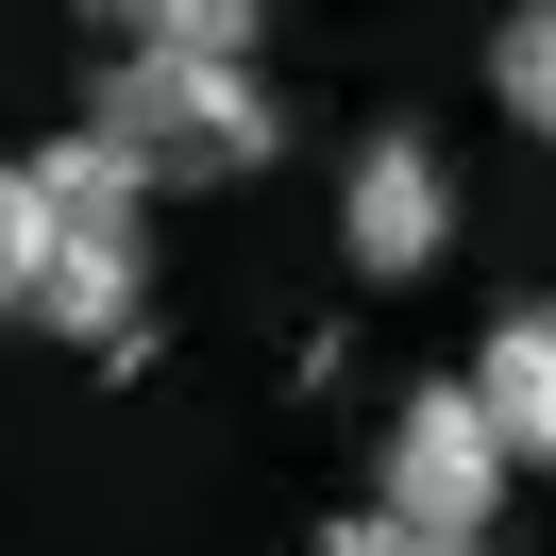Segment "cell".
Segmentation results:
<instances>
[{
    "label": "cell",
    "instance_id": "6da1fadb",
    "mask_svg": "<svg viewBox=\"0 0 556 556\" xmlns=\"http://www.w3.org/2000/svg\"><path fill=\"white\" fill-rule=\"evenodd\" d=\"M68 136H102L136 186H253L287 152V102L237 68V51H136V35H118V68L85 85Z\"/></svg>",
    "mask_w": 556,
    "mask_h": 556
},
{
    "label": "cell",
    "instance_id": "7a4b0ae2",
    "mask_svg": "<svg viewBox=\"0 0 556 556\" xmlns=\"http://www.w3.org/2000/svg\"><path fill=\"white\" fill-rule=\"evenodd\" d=\"M35 203H51L35 320H51L68 354H136V320H152V186L118 169L102 136H51V152H35Z\"/></svg>",
    "mask_w": 556,
    "mask_h": 556
},
{
    "label": "cell",
    "instance_id": "3957f363",
    "mask_svg": "<svg viewBox=\"0 0 556 556\" xmlns=\"http://www.w3.org/2000/svg\"><path fill=\"white\" fill-rule=\"evenodd\" d=\"M371 522H405V540H455V556H489V522H506V439H489L472 371H439V388H405V405H388V455H371Z\"/></svg>",
    "mask_w": 556,
    "mask_h": 556
},
{
    "label": "cell",
    "instance_id": "277c9868",
    "mask_svg": "<svg viewBox=\"0 0 556 556\" xmlns=\"http://www.w3.org/2000/svg\"><path fill=\"white\" fill-rule=\"evenodd\" d=\"M338 253L371 287H421L455 253V169H439V136H405V118H371L354 136V169H338Z\"/></svg>",
    "mask_w": 556,
    "mask_h": 556
},
{
    "label": "cell",
    "instance_id": "5b68a950",
    "mask_svg": "<svg viewBox=\"0 0 556 556\" xmlns=\"http://www.w3.org/2000/svg\"><path fill=\"white\" fill-rule=\"evenodd\" d=\"M472 405H489V439H506V455H540V472H556V304H506V320H489Z\"/></svg>",
    "mask_w": 556,
    "mask_h": 556
},
{
    "label": "cell",
    "instance_id": "8992f818",
    "mask_svg": "<svg viewBox=\"0 0 556 556\" xmlns=\"http://www.w3.org/2000/svg\"><path fill=\"white\" fill-rule=\"evenodd\" d=\"M489 102H506V118H522V136H540V152H556V0H522L506 35H489Z\"/></svg>",
    "mask_w": 556,
    "mask_h": 556
},
{
    "label": "cell",
    "instance_id": "52a82bcc",
    "mask_svg": "<svg viewBox=\"0 0 556 556\" xmlns=\"http://www.w3.org/2000/svg\"><path fill=\"white\" fill-rule=\"evenodd\" d=\"M35 270H51V203H35V152H0V320H35Z\"/></svg>",
    "mask_w": 556,
    "mask_h": 556
},
{
    "label": "cell",
    "instance_id": "ba28073f",
    "mask_svg": "<svg viewBox=\"0 0 556 556\" xmlns=\"http://www.w3.org/2000/svg\"><path fill=\"white\" fill-rule=\"evenodd\" d=\"M118 35H136V51H237V68H253V17H237V0H152V17H118Z\"/></svg>",
    "mask_w": 556,
    "mask_h": 556
},
{
    "label": "cell",
    "instance_id": "9c48e42d",
    "mask_svg": "<svg viewBox=\"0 0 556 556\" xmlns=\"http://www.w3.org/2000/svg\"><path fill=\"white\" fill-rule=\"evenodd\" d=\"M320 556H455V540H405V522H371V506H338V522H320Z\"/></svg>",
    "mask_w": 556,
    "mask_h": 556
}]
</instances>
